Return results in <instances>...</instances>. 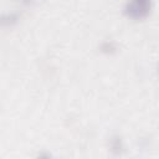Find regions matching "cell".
<instances>
[{"mask_svg":"<svg viewBox=\"0 0 159 159\" xmlns=\"http://www.w3.org/2000/svg\"><path fill=\"white\" fill-rule=\"evenodd\" d=\"M152 9V0H128L124 6V12L133 20L144 19Z\"/></svg>","mask_w":159,"mask_h":159,"instance_id":"1","label":"cell"}]
</instances>
